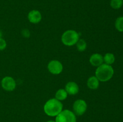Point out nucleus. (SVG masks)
Here are the masks:
<instances>
[{"label":"nucleus","mask_w":123,"mask_h":122,"mask_svg":"<svg viewBox=\"0 0 123 122\" xmlns=\"http://www.w3.org/2000/svg\"><path fill=\"white\" fill-rule=\"evenodd\" d=\"M62 104L56 98L49 99L44 106V111L48 116L54 117L58 115L62 111Z\"/></svg>","instance_id":"1"},{"label":"nucleus","mask_w":123,"mask_h":122,"mask_svg":"<svg viewBox=\"0 0 123 122\" xmlns=\"http://www.w3.org/2000/svg\"><path fill=\"white\" fill-rule=\"evenodd\" d=\"M114 74L112 67L106 63L97 67L96 71V77L99 81L106 82L112 78Z\"/></svg>","instance_id":"2"},{"label":"nucleus","mask_w":123,"mask_h":122,"mask_svg":"<svg viewBox=\"0 0 123 122\" xmlns=\"http://www.w3.org/2000/svg\"><path fill=\"white\" fill-rule=\"evenodd\" d=\"M79 35L74 30H68L64 32L61 37V41L64 45L72 46L74 45L78 41Z\"/></svg>","instance_id":"3"},{"label":"nucleus","mask_w":123,"mask_h":122,"mask_svg":"<svg viewBox=\"0 0 123 122\" xmlns=\"http://www.w3.org/2000/svg\"><path fill=\"white\" fill-rule=\"evenodd\" d=\"M55 122H76V118L72 111L66 110L56 116Z\"/></svg>","instance_id":"4"},{"label":"nucleus","mask_w":123,"mask_h":122,"mask_svg":"<svg viewBox=\"0 0 123 122\" xmlns=\"http://www.w3.org/2000/svg\"><path fill=\"white\" fill-rule=\"evenodd\" d=\"M73 111L78 116H82L86 111L87 105L86 102L82 99H78L73 104Z\"/></svg>","instance_id":"5"},{"label":"nucleus","mask_w":123,"mask_h":122,"mask_svg":"<svg viewBox=\"0 0 123 122\" xmlns=\"http://www.w3.org/2000/svg\"><path fill=\"white\" fill-rule=\"evenodd\" d=\"M1 86L5 90L11 92L15 89L16 84L15 80L12 77H5L1 81Z\"/></svg>","instance_id":"6"},{"label":"nucleus","mask_w":123,"mask_h":122,"mask_svg":"<svg viewBox=\"0 0 123 122\" xmlns=\"http://www.w3.org/2000/svg\"><path fill=\"white\" fill-rule=\"evenodd\" d=\"M49 71L53 74H59L62 72L63 67L60 61L54 60L50 61L48 65Z\"/></svg>","instance_id":"7"},{"label":"nucleus","mask_w":123,"mask_h":122,"mask_svg":"<svg viewBox=\"0 0 123 122\" xmlns=\"http://www.w3.org/2000/svg\"><path fill=\"white\" fill-rule=\"evenodd\" d=\"M28 19L32 23H38L42 20V14L38 10H32L28 13Z\"/></svg>","instance_id":"8"},{"label":"nucleus","mask_w":123,"mask_h":122,"mask_svg":"<svg viewBox=\"0 0 123 122\" xmlns=\"http://www.w3.org/2000/svg\"><path fill=\"white\" fill-rule=\"evenodd\" d=\"M103 57L98 53H95L91 55L90 58V62L94 67H99L103 64Z\"/></svg>","instance_id":"9"},{"label":"nucleus","mask_w":123,"mask_h":122,"mask_svg":"<svg viewBox=\"0 0 123 122\" xmlns=\"http://www.w3.org/2000/svg\"><path fill=\"white\" fill-rule=\"evenodd\" d=\"M65 90L68 94L74 95L79 92V87L76 83L70 81L66 84Z\"/></svg>","instance_id":"10"},{"label":"nucleus","mask_w":123,"mask_h":122,"mask_svg":"<svg viewBox=\"0 0 123 122\" xmlns=\"http://www.w3.org/2000/svg\"><path fill=\"white\" fill-rule=\"evenodd\" d=\"M87 86L92 90L97 89L99 86V80L95 76H92L88 78L87 81Z\"/></svg>","instance_id":"11"},{"label":"nucleus","mask_w":123,"mask_h":122,"mask_svg":"<svg viewBox=\"0 0 123 122\" xmlns=\"http://www.w3.org/2000/svg\"><path fill=\"white\" fill-rule=\"evenodd\" d=\"M67 92L66 91L65 89H59L57 92H56V94H55V98L56 99H58V100H64L67 98Z\"/></svg>","instance_id":"12"},{"label":"nucleus","mask_w":123,"mask_h":122,"mask_svg":"<svg viewBox=\"0 0 123 122\" xmlns=\"http://www.w3.org/2000/svg\"><path fill=\"white\" fill-rule=\"evenodd\" d=\"M115 59L114 55L112 53H106L103 57V61L105 62L106 64L109 65L114 63Z\"/></svg>","instance_id":"13"},{"label":"nucleus","mask_w":123,"mask_h":122,"mask_svg":"<svg viewBox=\"0 0 123 122\" xmlns=\"http://www.w3.org/2000/svg\"><path fill=\"white\" fill-rule=\"evenodd\" d=\"M115 28L119 32H123V16L119 17L115 21Z\"/></svg>","instance_id":"14"},{"label":"nucleus","mask_w":123,"mask_h":122,"mask_svg":"<svg viewBox=\"0 0 123 122\" xmlns=\"http://www.w3.org/2000/svg\"><path fill=\"white\" fill-rule=\"evenodd\" d=\"M123 5V0H111V6L112 8L115 10L121 8Z\"/></svg>","instance_id":"15"},{"label":"nucleus","mask_w":123,"mask_h":122,"mask_svg":"<svg viewBox=\"0 0 123 122\" xmlns=\"http://www.w3.org/2000/svg\"><path fill=\"white\" fill-rule=\"evenodd\" d=\"M76 46L77 49L79 51H84L86 48V43L84 39H79L76 43Z\"/></svg>","instance_id":"16"},{"label":"nucleus","mask_w":123,"mask_h":122,"mask_svg":"<svg viewBox=\"0 0 123 122\" xmlns=\"http://www.w3.org/2000/svg\"><path fill=\"white\" fill-rule=\"evenodd\" d=\"M6 46H7V44H6V41L2 38H0V50H2L6 49Z\"/></svg>","instance_id":"17"},{"label":"nucleus","mask_w":123,"mask_h":122,"mask_svg":"<svg viewBox=\"0 0 123 122\" xmlns=\"http://www.w3.org/2000/svg\"><path fill=\"white\" fill-rule=\"evenodd\" d=\"M1 37H2V32H1V31H0V38H1Z\"/></svg>","instance_id":"18"},{"label":"nucleus","mask_w":123,"mask_h":122,"mask_svg":"<svg viewBox=\"0 0 123 122\" xmlns=\"http://www.w3.org/2000/svg\"><path fill=\"white\" fill-rule=\"evenodd\" d=\"M47 122H54V121H52V120H49Z\"/></svg>","instance_id":"19"}]
</instances>
